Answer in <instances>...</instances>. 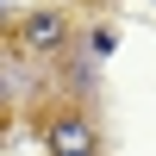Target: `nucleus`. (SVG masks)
<instances>
[{
    "mask_svg": "<svg viewBox=\"0 0 156 156\" xmlns=\"http://www.w3.org/2000/svg\"><path fill=\"white\" fill-rule=\"evenodd\" d=\"M44 150L50 156H100V131L87 112H56V119H44Z\"/></svg>",
    "mask_w": 156,
    "mask_h": 156,
    "instance_id": "nucleus-1",
    "label": "nucleus"
},
{
    "mask_svg": "<svg viewBox=\"0 0 156 156\" xmlns=\"http://www.w3.org/2000/svg\"><path fill=\"white\" fill-rule=\"evenodd\" d=\"M19 37H25V50H31V56H56V50L69 44V25H62V12H25Z\"/></svg>",
    "mask_w": 156,
    "mask_h": 156,
    "instance_id": "nucleus-2",
    "label": "nucleus"
}]
</instances>
